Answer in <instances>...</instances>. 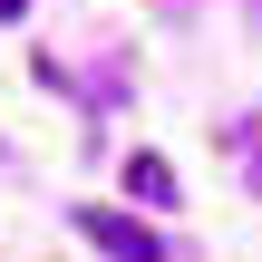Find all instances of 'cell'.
Masks as SVG:
<instances>
[{"label": "cell", "mask_w": 262, "mask_h": 262, "mask_svg": "<svg viewBox=\"0 0 262 262\" xmlns=\"http://www.w3.org/2000/svg\"><path fill=\"white\" fill-rule=\"evenodd\" d=\"M126 194H136L146 214H165V204H175V165H165V156H126Z\"/></svg>", "instance_id": "cell-2"}, {"label": "cell", "mask_w": 262, "mask_h": 262, "mask_svg": "<svg viewBox=\"0 0 262 262\" xmlns=\"http://www.w3.org/2000/svg\"><path fill=\"white\" fill-rule=\"evenodd\" d=\"M78 233H88L107 262H165V243H156L146 224H126V214H107V204H78Z\"/></svg>", "instance_id": "cell-1"}, {"label": "cell", "mask_w": 262, "mask_h": 262, "mask_svg": "<svg viewBox=\"0 0 262 262\" xmlns=\"http://www.w3.org/2000/svg\"><path fill=\"white\" fill-rule=\"evenodd\" d=\"M19 10H29V0H0V19H19Z\"/></svg>", "instance_id": "cell-3"}, {"label": "cell", "mask_w": 262, "mask_h": 262, "mask_svg": "<svg viewBox=\"0 0 262 262\" xmlns=\"http://www.w3.org/2000/svg\"><path fill=\"white\" fill-rule=\"evenodd\" d=\"M253 185H262V165H253Z\"/></svg>", "instance_id": "cell-4"}]
</instances>
